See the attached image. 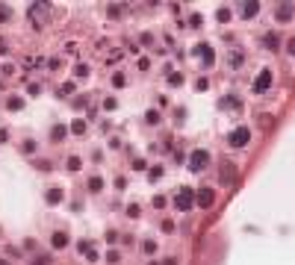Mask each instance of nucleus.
Returning <instances> with one entry per match:
<instances>
[{
    "instance_id": "9d476101",
    "label": "nucleus",
    "mask_w": 295,
    "mask_h": 265,
    "mask_svg": "<svg viewBox=\"0 0 295 265\" xmlns=\"http://www.w3.org/2000/svg\"><path fill=\"white\" fill-rule=\"evenodd\" d=\"M263 44H266V50H278V44H281L278 32H266V35H263Z\"/></svg>"
},
{
    "instance_id": "4468645a",
    "label": "nucleus",
    "mask_w": 295,
    "mask_h": 265,
    "mask_svg": "<svg viewBox=\"0 0 295 265\" xmlns=\"http://www.w3.org/2000/svg\"><path fill=\"white\" fill-rule=\"evenodd\" d=\"M50 263H53L50 254H38V257H33V263H30V265H50Z\"/></svg>"
},
{
    "instance_id": "4be33fe9",
    "label": "nucleus",
    "mask_w": 295,
    "mask_h": 265,
    "mask_svg": "<svg viewBox=\"0 0 295 265\" xmlns=\"http://www.w3.org/2000/svg\"><path fill=\"white\" fill-rule=\"evenodd\" d=\"M6 106H9V109H21V100H18V97H9Z\"/></svg>"
},
{
    "instance_id": "423d86ee",
    "label": "nucleus",
    "mask_w": 295,
    "mask_h": 265,
    "mask_svg": "<svg viewBox=\"0 0 295 265\" xmlns=\"http://www.w3.org/2000/svg\"><path fill=\"white\" fill-rule=\"evenodd\" d=\"M233 177H236V168H233V162H222V168H219V180L228 186V183H233Z\"/></svg>"
},
{
    "instance_id": "7c9ffc66",
    "label": "nucleus",
    "mask_w": 295,
    "mask_h": 265,
    "mask_svg": "<svg viewBox=\"0 0 295 265\" xmlns=\"http://www.w3.org/2000/svg\"><path fill=\"white\" fill-rule=\"evenodd\" d=\"M145 165H148L145 159H136V162H133V168H136V171H145Z\"/></svg>"
},
{
    "instance_id": "f8f14e48",
    "label": "nucleus",
    "mask_w": 295,
    "mask_h": 265,
    "mask_svg": "<svg viewBox=\"0 0 295 265\" xmlns=\"http://www.w3.org/2000/svg\"><path fill=\"white\" fill-rule=\"evenodd\" d=\"M257 12H260V3H257V0H254V3H245V6H242V18H254Z\"/></svg>"
},
{
    "instance_id": "393cba45",
    "label": "nucleus",
    "mask_w": 295,
    "mask_h": 265,
    "mask_svg": "<svg viewBox=\"0 0 295 265\" xmlns=\"http://www.w3.org/2000/svg\"><path fill=\"white\" fill-rule=\"evenodd\" d=\"M71 91H74V86H71V83H65V86L59 88V94H62V97H65V94H71Z\"/></svg>"
},
{
    "instance_id": "9b49d317",
    "label": "nucleus",
    "mask_w": 295,
    "mask_h": 265,
    "mask_svg": "<svg viewBox=\"0 0 295 265\" xmlns=\"http://www.w3.org/2000/svg\"><path fill=\"white\" fill-rule=\"evenodd\" d=\"M65 136H68V127H65V124H56V127L50 130V139H53V142H62Z\"/></svg>"
},
{
    "instance_id": "0eeeda50",
    "label": "nucleus",
    "mask_w": 295,
    "mask_h": 265,
    "mask_svg": "<svg viewBox=\"0 0 295 265\" xmlns=\"http://www.w3.org/2000/svg\"><path fill=\"white\" fill-rule=\"evenodd\" d=\"M198 53H201V59H204V65H207V68L216 62V53H213V47H210V44H198Z\"/></svg>"
},
{
    "instance_id": "6e6552de",
    "label": "nucleus",
    "mask_w": 295,
    "mask_h": 265,
    "mask_svg": "<svg viewBox=\"0 0 295 265\" xmlns=\"http://www.w3.org/2000/svg\"><path fill=\"white\" fill-rule=\"evenodd\" d=\"M50 245H53L56 251H59V248H65V245H68V233H62V230H56V233L50 236Z\"/></svg>"
},
{
    "instance_id": "c756f323",
    "label": "nucleus",
    "mask_w": 295,
    "mask_h": 265,
    "mask_svg": "<svg viewBox=\"0 0 295 265\" xmlns=\"http://www.w3.org/2000/svg\"><path fill=\"white\" fill-rule=\"evenodd\" d=\"M207 86H210V83H207V80H204V77H201V80H198V83H195V88H198V91H204V88H207Z\"/></svg>"
},
{
    "instance_id": "f3484780",
    "label": "nucleus",
    "mask_w": 295,
    "mask_h": 265,
    "mask_svg": "<svg viewBox=\"0 0 295 265\" xmlns=\"http://www.w3.org/2000/svg\"><path fill=\"white\" fill-rule=\"evenodd\" d=\"M106 263H109V265L121 263V254H118V251H109V254H106Z\"/></svg>"
},
{
    "instance_id": "2eb2a0df",
    "label": "nucleus",
    "mask_w": 295,
    "mask_h": 265,
    "mask_svg": "<svg viewBox=\"0 0 295 265\" xmlns=\"http://www.w3.org/2000/svg\"><path fill=\"white\" fill-rule=\"evenodd\" d=\"M59 201H62V192H59V189H50V192H47V204H59Z\"/></svg>"
},
{
    "instance_id": "cd10ccee",
    "label": "nucleus",
    "mask_w": 295,
    "mask_h": 265,
    "mask_svg": "<svg viewBox=\"0 0 295 265\" xmlns=\"http://www.w3.org/2000/svg\"><path fill=\"white\" fill-rule=\"evenodd\" d=\"M9 18H12V12L6 6H0V21H9Z\"/></svg>"
},
{
    "instance_id": "5701e85b",
    "label": "nucleus",
    "mask_w": 295,
    "mask_h": 265,
    "mask_svg": "<svg viewBox=\"0 0 295 265\" xmlns=\"http://www.w3.org/2000/svg\"><path fill=\"white\" fill-rule=\"evenodd\" d=\"M183 118H186V109H174V121L183 124Z\"/></svg>"
},
{
    "instance_id": "a211bd4d",
    "label": "nucleus",
    "mask_w": 295,
    "mask_h": 265,
    "mask_svg": "<svg viewBox=\"0 0 295 265\" xmlns=\"http://www.w3.org/2000/svg\"><path fill=\"white\" fill-rule=\"evenodd\" d=\"M216 18H219L222 24H225V21H230V9H219V12H216Z\"/></svg>"
},
{
    "instance_id": "473e14b6",
    "label": "nucleus",
    "mask_w": 295,
    "mask_h": 265,
    "mask_svg": "<svg viewBox=\"0 0 295 265\" xmlns=\"http://www.w3.org/2000/svg\"><path fill=\"white\" fill-rule=\"evenodd\" d=\"M160 265H177V260H163Z\"/></svg>"
},
{
    "instance_id": "2f4dec72",
    "label": "nucleus",
    "mask_w": 295,
    "mask_h": 265,
    "mask_svg": "<svg viewBox=\"0 0 295 265\" xmlns=\"http://www.w3.org/2000/svg\"><path fill=\"white\" fill-rule=\"evenodd\" d=\"M287 50H290V53H293V56H295V38H290V44H287Z\"/></svg>"
},
{
    "instance_id": "1a4fd4ad",
    "label": "nucleus",
    "mask_w": 295,
    "mask_h": 265,
    "mask_svg": "<svg viewBox=\"0 0 295 265\" xmlns=\"http://www.w3.org/2000/svg\"><path fill=\"white\" fill-rule=\"evenodd\" d=\"M275 18H278V21H290V18H293V3H284V6H278Z\"/></svg>"
},
{
    "instance_id": "7ed1b4c3",
    "label": "nucleus",
    "mask_w": 295,
    "mask_h": 265,
    "mask_svg": "<svg viewBox=\"0 0 295 265\" xmlns=\"http://www.w3.org/2000/svg\"><path fill=\"white\" fill-rule=\"evenodd\" d=\"M248 139H251V130H248V127H236V130L228 136V145H230V147H245Z\"/></svg>"
},
{
    "instance_id": "aec40b11",
    "label": "nucleus",
    "mask_w": 295,
    "mask_h": 265,
    "mask_svg": "<svg viewBox=\"0 0 295 265\" xmlns=\"http://www.w3.org/2000/svg\"><path fill=\"white\" fill-rule=\"evenodd\" d=\"M168 83H171V86H180V83H183V74H168Z\"/></svg>"
},
{
    "instance_id": "a878e982",
    "label": "nucleus",
    "mask_w": 295,
    "mask_h": 265,
    "mask_svg": "<svg viewBox=\"0 0 295 265\" xmlns=\"http://www.w3.org/2000/svg\"><path fill=\"white\" fill-rule=\"evenodd\" d=\"M154 206H157V209H163V206H165V198H163V195H157V198H154Z\"/></svg>"
},
{
    "instance_id": "b1692460",
    "label": "nucleus",
    "mask_w": 295,
    "mask_h": 265,
    "mask_svg": "<svg viewBox=\"0 0 295 265\" xmlns=\"http://www.w3.org/2000/svg\"><path fill=\"white\" fill-rule=\"evenodd\" d=\"M127 215H130V218H139V206H136V204H130V206H127Z\"/></svg>"
},
{
    "instance_id": "412c9836",
    "label": "nucleus",
    "mask_w": 295,
    "mask_h": 265,
    "mask_svg": "<svg viewBox=\"0 0 295 265\" xmlns=\"http://www.w3.org/2000/svg\"><path fill=\"white\" fill-rule=\"evenodd\" d=\"M71 130H74V133H86V121H74Z\"/></svg>"
},
{
    "instance_id": "72a5a7b5",
    "label": "nucleus",
    "mask_w": 295,
    "mask_h": 265,
    "mask_svg": "<svg viewBox=\"0 0 295 265\" xmlns=\"http://www.w3.org/2000/svg\"><path fill=\"white\" fill-rule=\"evenodd\" d=\"M0 265H9V263H6V260H0Z\"/></svg>"
},
{
    "instance_id": "20e7f679",
    "label": "nucleus",
    "mask_w": 295,
    "mask_h": 265,
    "mask_svg": "<svg viewBox=\"0 0 295 265\" xmlns=\"http://www.w3.org/2000/svg\"><path fill=\"white\" fill-rule=\"evenodd\" d=\"M269 86H272V71H269V68H263V71H260V77L254 80V91H257V94H263Z\"/></svg>"
},
{
    "instance_id": "dca6fc26",
    "label": "nucleus",
    "mask_w": 295,
    "mask_h": 265,
    "mask_svg": "<svg viewBox=\"0 0 295 265\" xmlns=\"http://www.w3.org/2000/svg\"><path fill=\"white\" fill-rule=\"evenodd\" d=\"M80 165H83V162H80L77 156H68V171H80Z\"/></svg>"
},
{
    "instance_id": "f03ea898",
    "label": "nucleus",
    "mask_w": 295,
    "mask_h": 265,
    "mask_svg": "<svg viewBox=\"0 0 295 265\" xmlns=\"http://www.w3.org/2000/svg\"><path fill=\"white\" fill-rule=\"evenodd\" d=\"M207 165H210V153H207L204 147H198V150H192V153H189V171H195V174H198V171H204Z\"/></svg>"
},
{
    "instance_id": "f257e3e1",
    "label": "nucleus",
    "mask_w": 295,
    "mask_h": 265,
    "mask_svg": "<svg viewBox=\"0 0 295 265\" xmlns=\"http://www.w3.org/2000/svg\"><path fill=\"white\" fill-rule=\"evenodd\" d=\"M192 204H195V189L183 186V189L174 195V206H177L180 212H189V209H192Z\"/></svg>"
},
{
    "instance_id": "c85d7f7f",
    "label": "nucleus",
    "mask_w": 295,
    "mask_h": 265,
    "mask_svg": "<svg viewBox=\"0 0 295 265\" xmlns=\"http://www.w3.org/2000/svg\"><path fill=\"white\" fill-rule=\"evenodd\" d=\"M189 27H201V15H192V18H189Z\"/></svg>"
},
{
    "instance_id": "39448f33",
    "label": "nucleus",
    "mask_w": 295,
    "mask_h": 265,
    "mask_svg": "<svg viewBox=\"0 0 295 265\" xmlns=\"http://www.w3.org/2000/svg\"><path fill=\"white\" fill-rule=\"evenodd\" d=\"M195 201H198V206H201V209H210V206L216 204V192H213V189H201Z\"/></svg>"
},
{
    "instance_id": "bb28decb",
    "label": "nucleus",
    "mask_w": 295,
    "mask_h": 265,
    "mask_svg": "<svg viewBox=\"0 0 295 265\" xmlns=\"http://www.w3.org/2000/svg\"><path fill=\"white\" fill-rule=\"evenodd\" d=\"M142 248H145V254H154V251H157V242H145Z\"/></svg>"
},
{
    "instance_id": "ddd939ff",
    "label": "nucleus",
    "mask_w": 295,
    "mask_h": 265,
    "mask_svg": "<svg viewBox=\"0 0 295 265\" xmlns=\"http://www.w3.org/2000/svg\"><path fill=\"white\" fill-rule=\"evenodd\" d=\"M100 189H103V180H100V177H89V192H92V195H98Z\"/></svg>"
},
{
    "instance_id": "6ab92c4d",
    "label": "nucleus",
    "mask_w": 295,
    "mask_h": 265,
    "mask_svg": "<svg viewBox=\"0 0 295 265\" xmlns=\"http://www.w3.org/2000/svg\"><path fill=\"white\" fill-rule=\"evenodd\" d=\"M145 121H148V124H157V121H160V112H157V109H151V112L145 115Z\"/></svg>"
}]
</instances>
